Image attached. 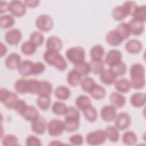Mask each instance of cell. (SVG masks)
I'll return each mask as SVG.
<instances>
[{
	"mask_svg": "<svg viewBox=\"0 0 146 146\" xmlns=\"http://www.w3.org/2000/svg\"><path fill=\"white\" fill-rule=\"evenodd\" d=\"M130 84L131 87L136 90L142 89L145 84V67L140 63L133 64L129 70Z\"/></svg>",
	"mask_w": 146,
	"mask_h": 146,
	"instance_id": "1",
	"label": "cell"
},
{
	"mask_svg": "<svg viewBox=\"0 0 146 146\" xmlns=\"http://www.w3.org/2000/svg\"><path fill=\"white\" fill-rule=\"evenodd\" d=\"M43 57L46 63L59 71H64L67 68L66 60L59 52L47 50L44 52Z\"/></svg>",
	"mask_w": 146,
	"mask_h": 146,
	"instance_id": "2",
	"label": "cell"
},
{
	"mask_svg": "<svg viewBox=\"0 0 146 146\" xmlns=\"http://www.w3.org/2000/svg\"><path fill=\"white\" fill-rule=\"evenodd\" d=\"M67 59L74 64L84 61L85 50L81 46H76L68 48L66 51Z\"/></svg>",
	"mask_w": 146,
	"mask_h": 146,
	"instance_id": "3",
	"label": "cell"
},
{
	"mask_svg": "<svg viewBox=\"0 0 146 146\" xmlns=\"http://www.w3.org/2000/svg\"><path fill=\"white\" fill-rule=\"evenodd\" d=\"M18 100L19 98L15 93L11 92L6 88H1L0 101L6 108L14 109Z\"/></svg>",
	"mask_w": 146,
	"mask_h": 146,
	"instance_id": "4",
	"label": "cell"
},
{
	"mask_svg": "<svg viewBox=\"0 0 146 146\" xmlns=\"http://www.w3.org/2000/svg\"><path fill=\"white\" fill-rule=\"evenodd\" d=\"M107 139L104 130L97 129L88 133L86 137L87 143L90 145H99L103 144Z\"/></svg>",
	"mask_w": 146,
	"mask_h": 146,
	"instance_id": "5",
	"label": "cell"
},
{
	"mask_svg": "<svg viewBox=\"0 0 146 146\" xmlns=\"http://www.w3.org/2000/svg\"><path fill=\"white\" fill-rule=\"evenodd\" d=\"M35 26L40 31L47 33L53 27V19L48 14H40L35 20Z\"/></svg>",
	"mask_w": 146,
	"mask_h": 146,
	"instance_id": "6",
	"label": "cell"
},
{
	"mask_svg": "<svg viewBox=\"0 0 146 146\" xmlns=\"http://www.w3.org/2000/svg\"><path fill=\"white\" fill-rule=\"evenodd\" d=\"M47 129L50 136L53 137L60 136L64 131V121L60 119H52L47 123Z\"/></svg>",
	"mask_w": 146,
	"mask_h": 146,
	"instance_id": "7",
	"label": "cell"
},
{
	"mask_svg": "<svg viewBox=\"0 0 146 146\" xmlns=\"http://www.w3.org/2000/svg\"><path fill=\"white\" fill-rule=\"evenodd\" d=\"M131 124V117L125 112H121L117 114L115 119V126L119 130H124Z\"/></svg>",
	"mask_w": 146,
	"mask_h": 146,
	"instance_id": "8",
	"label": "cell"
},
{
	"mask_svg": "<svg viewBox=\"0 0 146 146\" xmlns=\"http://www.w3.org/2000/svg\"><path fill=\"white\" fill-rule=\"evenodd\" d=\"M22 38L21 31L17 28L11 29L5 34V40L7 44L11 46L18 44Z\"/></svg>",
	"mask_w": 146,
	"mask_h": 146,
	"instance_id": "9",
	"label": "cell"
},
{
	"mask_svg": "<svg viewBox=\"0 0 146 146\" xmlns=\"http://www.w3.org/2000/svg\"><path fill=\"white\" fill-rule=\"evenodd\" d=\"M12 15L16 17H21L26 13V6L24 2L14 0L9 3V10Z\"/></svg>",
	"mask_w": 146,
	"mask_h": 146,
	"instance_id": "10",
	"label": "cell"
},
{
	"mask_svg": "<svg viewBox=\"0 0 146 146\" xmlns=\"http://www.w3.org/2000/svg\"><path fill=\"white\" fill-rule=\"evenodd\" d=\"M121 59L122 53L120 51L117 49H111L107 53L104 62L111 67L121 62Z\"/></svg>",
	"mask_w": 146,
	"mask_h": 146,
	"instance_id": "11",
	"label": "cell"
},
{
	"mask_svg": "<svg viewBox=\"0 0 146 146\" xmlns=\"http://www.w3.org/2000/svg\"><path fill=\"white\" fill-rule=\"evenodd\" d=\"M117 115L116 108L112 105H107L102 107L100 111V116L102 120L106 122L114 121Z\"/></svg>",
	"mask_w": 146,
	"mask_h": 146,
	"instance_id": "12",
	"label": "cell"
},
{
	"mask_svg": "<svg viewBox=\"0 0 146 146\" xmlns=\"http://www.w3.org/2000/svg\"><path fill=\"white\" fill-rule=\"evenodd\" d=\"M47 121L44 117L39 116L31 121V128L32 131L37 135L43 134L47 128Z\"/></svg>",
	"mask_w": 146,
	"mask_h": 146,
	"instance_id": "13",
	"label": "cell"
},
{
	"mask_svg": "<svg viewBox=\"0 0 146 146\" xmlns=\"http://www.w3.org/2000/svg\"><path fill=\"white\" fill-rule=\"evenodd\" d=\"M129 15V10L124 3L115 7L112 11V17L115 21H122Z\"/></svg>",
	"mask_w": 146,
	"mask_h": 146,
	"instance_id": "14",
	"label": "cell"
},
{
	"mask_svg": "<svg viewBox=\"0 0 146 146\" xmlns=\"http://www.w3.org/2000/svg\"><path fill=\"white\" fill-rule=\"evenodd\" d=\"M21 62V57L19 54L16 52H13L6 57L5 60V64L9 70H14L18 69Z\"/></svg>",
	"mask_w": 146,
	"mask_h": 146,
	"instance_id": "15",
	"label": "cell"
},
{
	"mask_svg": "<svg viewBox=\"0 0 146 146\" xmlns=\"http://www.w3.org/2000/svg\"><path fill=\"white\" fill-rule=\"evenodd\" d=\"M63 47L62 40L57 36L52 35L48 37L46 42V47L47 50L59 52Z\"/></svg>",
	"mask_w": 146,
	"mask_h": 146,
	"instance_id": "16",
	"label": "cell"
},
{
	"mask_svg": "<svg viewBox=\"0 0 146 146\" xmlns=\"http://www.w3.org/2000/svg\"><path fill=\"white\" fill-rule=\"evenodd\" d=\"M106 40L110 46H117L121 44L124 40L116 30H112L107 33Z\"/></svg>",
	"mask_w": 146,
	"mask_h": 146,
	"instance_id": "17",
	"label": "cell"
},
{
	"mask_svg": "<svg viewBox=\"0 0 146 146\" xmlns=\"http://www.w3.org/2000/svg\"><path fill=\"white\" fill-rule=\"evenodd\" d=\"M131 34L135 36L141 35L144 31V23L135 20L131 19L128 23Z\"/></svg>",
	"mask_w": 146,
	"mask_h": 146,
	"instance_id": "18",
	"label": "cell"
},
{
	"mask_svg": "<svg viewBox=\"0 0 146 146\" xmlns=\"http://www.w3.org/2000/svg\"><path fill=\"white\" fill-rule=\"evenodd\" d=\"M110 101L111 105L117 109L124 106L126 103V99L125 96L120 92H113L110 95Z\"/></svg>",
	"mask_w": 146,
	"mask_h": 146,
	"instance_id": "19",
	"label": "cell"
},
{
	"mask_svg": "<svg viewBox=\"0 0 146 146\" xmlns=\"http://www.w3.org/2000/svg\"><path fill=\"white\" fill-rule=\"evenodd\" d=\"M143 48V44L139 40L132 39L128 42L125 44V49L128 53L135 54L140 52Z\"/></svg>",
	"mask_w": 146,
	"mask_h": 146,
	"instance_id": "20",
	"label": "cell"
},
{
	"mask_svg": "<svg viewBox=\"0 0 146 146\" xmlns=\"http://www.w3.org/2000/svg\"><path fill=\"white\" fill-rule=\"evenodd\" d=\"M33 63L34 62L30 60L22 61L17 69L19 74L24 77L31 75Z\"/></svg>",
	"mask_w": 146,
	"mask_h": 146,
	"instance_id": "21",
	"label": "cell"
},
{
	"mask_svg": "<svg viewBox=\"0 0 146 146\" xmlns=\"http://www.w3.org/2000/svg\"><path fill=\"white\" fill-rule=\"evenodd\" d=\"M117 76L110 69H104L100 74V81L106 85H111L116 81Z\"/></svg>",
	"mask_w": 146,
	"mask_h": 146,
	"instance_id": "22",
	"label": "cell"
},
{
	"mask_svg": "<svg viewBox=\"0 0 146 146\" xmlns=\"http://www.w3.org/2000/svg\"><path fill=\"white\" fill-rule=\"evenodd\" d=\"M130 102L132 106L140 108L144 106L146 102V96L143 92H136L132 94L130 98Z\"/></svg>",
	"mask_w": 146,
	"mask_h": 146,
	"instance_id": "23",
	"label": "cell"
},
{
	"mask_svg": "<svg viewBox=\"0 0 146 146\" xmlns=\"http://www.w3.org/2000/svg\"><path fill=\"white\" fill-rule=\"evenodd\" d=\"M114 86L116 90L121 93L128 92L131 88L129 80L126 78H120L116 80L114 82Z\"/></svg>",
	"mask_w": 146,
	"mask_h": 146,
	"instance_id": "24",
	"label": "cell"
},
{
	"mask_svg": "<svg viewBox=\"0 0 146 146\" xmlns=\"http://www.w3.org/2000/svg\"><path fill=\"white\" fill-rule=\"evenodd\" d=\"M52 89V86L50 82L47 80L40 81L37 95L38 96H50Z\"/></svg>",
	"mask_w": 146,
	"mask_h": 146,
	"instance_id": "25",
	"label": "cell"
},
{
	"mask_svg": "<svg viewBox=\"0 0 146 146\" xmlns=\"http://www.w3.org/2000/svg\"><path fill=\"white\" fill-rule=\"evenodd\" d=\"M89 63L91 72L94 74H100L104 70L105 62L102 59H91Z\"/></svg>",
	"mask_w": 146,
	"mask_h": 146,
	"instance_id": "26",
	"label": "cell"
},
{
	"mask_svg": "<svg viewBox=\"0 0 146 146\" xmlns=\"http://www.w3.org/2000/svg\"><path fill=\"white\" fill-rule=\"evenodd\" d=\"M82 80V75L74 69L70 70L67 75L68 84L72 87H76L80 84Z\"/></svg>",
	"mask_w": 146,
	"mask_h": 146,
	"instance_id": "27",
	"label": "cell"
},
{
	"mask_svg": "<svg viewBox=\"0 0 146 146\" xmlns=\"http://www.w3.org/2000/svg\"><path fill=\"white\" fill-rule=\"evenodd\" d=\"M54 95L57 99L62 100H66L70 98L71 95V90L66 86H60L55 88Z\"/></svg>",
	"mask_w": 146,
	"mask_h": 146,
	"instance_id": "28",
	"label": "cell"
},
{
	"mask_svg": "<svg viewBox=\"0 0 146 146\" xmlns=\"http://www.w3.org/2000/svg\"><path fill=\"white\" fill-rule=\"evenodd\" d=\"M104 131L107 138H108L111 142L116 143L119 140L120 137L119 131L115 126L108 125L106 127Z\"/></svg>",
	"mask_w": 146,
	"mask_h": 146,
	"instance_id": "29",
	"label": "cell"
},
{
	"mask_svg": "<svg viewBox=\"0 0 146 146\" xmlns=\"http://www.w3.org/2000/svg\"><path fill=\"white\" fill-rule=\"evenodd\" d=\"M39 112L38 110L33 106H27L22 116L27 121H32L39 117Z\"/></svg>",
	"mask_w": 146,
	"mask_h": 146,
	"instance_id": "30",
	"label": "cell"
},
{
	"mask_svg": "<svg viewBox=\"0 0 146 146\" xmlns=\"http://www.w3.org/2000/svg\"><path fill=\"white\" fill-rule=\"evenodd\" d=\"M89 94L94 99L101 100L106 96V91L102 86L96 84L89 92Z\"/></svg>",
	"mask_w": 146,
	"mask_h": 146,
	"instance_id": "31",
	"label": "cell"
},
{
	"mask_svg": "<svg viewBox=\"0 0 146 146\" xmlns=\"http://www.w3.org/2000/svg\"><path fill=\"white\" fill-rule=\"evenodd\" d=\"M64 121V131L73 132L77 131L80 126V119L65 118Z\"/></svg>",
	"mask_w": 146,
	"mask_h": 146,
	"instance_id": "32",
	"label": "cell"
},
{
	"mask_svg": "<svg viewBox=\"0 0 146 146\" xmlns=\"http://www.w3.org/2000/svg\"><path fill=\"white\" fill-rule=\"evenodd\" d=\"M85 119L89 122H94L98 117L96 109L91 104L82 110Z\"/></svg>",
	"mask_w": 146,
	"mask_h": 146,
	"instance_id": "33",
	"label": "cell"
},
{
	"mask_svg": "<svg viewBox=\"0 0 146 146\" xmlns=\"http://www.w3.org/2000/svg\"><path fill=\"white\" fill-rule=\"evenodd\" d=\"M15 21L13 15L10 14H5L0 17V27L1 29H6L13 27Z\"/></svg>",
	"mask_w": 146,
	"mask_h": 146,
	"instance_id": "34",
	"label": "cell"
},
{
	"mask_svg": "<svg viewBox=\"0 0 146 146\" xmlns=\"http://www.w3.org/2000/svg\"><path fill=\"white\" fill-rule=\"evenodd\" d=\"M96 84L95 80L92 78L87 76H85L83 79H82L80 83L82 90L88 94Z\"/></svg>",
	"mask_w": 146,
	"mask_h": 146,
	"instance_id": "35",
	"label": "cell"
},
{
	"mask_svg": "<svg viewBox=\"0 0 146 146\" xmlns=\"http://www.w3.org/2000/svg\"><path fill=\"white\" fill-rule=\"evenodd\" d=\"M14 89L20 94L28 93V79L23 78L18 79L14 84Z\"/></svg>",
	"mask_w": 146,
	"mask_h": 146,
	"instance_id": "36",
	"label": "cell"
},
{
	"mask_svg": "<svg viewBox=\"0 0 146 146\" xmlns=\"http://www.w3.org/2000/svg\"><path fill=\"white\" fill-rule=\"evenodd\" d=\"M122 141L127 145H135L137 141V135L132 131H127L122 136Z\"/></svg>",
	"mask_w": 146,
	"mask_h": 146,
	"instance_id": "37",
	"label": "cell"
},
{
	"mask_svg": "<svg viewBox=\"0 0 146 146\" xmlns=\"http://www.w3.org/2000/svg\"><path fill=\"white\" fill-rule=\"evenodd\" d=\"M132 16L133 19L144 23L146 21V6H137Z\"/></svg>",
	"mask_w": 146,
	"mask_h": 146,
	"instance_id": "38",
	"label": "cell"
},
{
	"mask_svg": "<svg viewBox=\"0 0 146 146\" xmlns=\"http://www.w3.org/2000/svg\"><path fill=\"white\" fill-rule=\"evenodd\" d=\"M104 54V48L100 44H95L93 46L90 51V55L91 59H102Z\"/></svg>",
	"mask_w": 146,
	"mask_h": 146,
	"instance_id": "39",
	"label": "cell"
},
{
	"mask_svg": "<svg viewBox=\"0 0 146 146\" xmlns=\"http://www.w3.org/2000/svg\"><path fill=\"white\" fill-rule=\"evenodd\" d=\"M36 46L34 44L31 42L30 40L25 41L24 42L21 47V50L23 54L26 56H30L33 55L35 54L36 50Z\"/></svg>",
	"mask_w": 146,
	"mask_h": 146,
	"instance_id": "40",
	"label": "cell"
},
{
	"mask_svg": "<svg viewBox=\"0 0 146 146\" xmlns=\"http://www.w3.org/2000/svg\"><path fill=\"white\" fill-rule=\"evenodd\" d=\"M73 69L76 71L82 76H87L91 72L90 63L86 61H83L74 64Z\"/></svg>",
	"mask_w": 146,
	"mask_h": 146,
	"instance_id": "41",
	"label": "cell"
},
{
	"mask_svg": "<svg viewBox=\"0 0 146 146\" xmlns=\"http://www.w3.org/2000/svg\"><path fill=\"white\" fill-rule=\"evenodd\" d=\"M115 30L119 33L123 40L127 39L131 35L128 24L127 22H121L117 26Z\"/></svg>",
	"mask_w": 146,
	"mask_h": 146,
	"instance_id": "42",
	"label": "cell"
},
{
	"mask_svg": "<svg viewBox=\"0 0 146 146\" xmlns=\"http://www.w3.org/2000/svg\"><path fill=\"white\" fill-rule=\"evenodd\" d=\"M75 104L78 109L82 111L87 106L91 104V101L90 98L87 95H81L76 99Z\"/></svg>",
	"mask_w": 146,
	"mask_h": 146,
	"instance_id": "43",
	"label": "cell"
},
{
	"mask_svg": "<svg viewBox=\"0 0 146 146\" xmlns=\"http://www.w3.org/2000/svg\"><path fill=\"white\" fill-rule=\"evenodd\" d=\"M44 37L43 34L41 32L38 31H35L31 33L29 38V40L36 47L42 46L44 42Z\"/></svg>",
	"mask_w": 146,
	"mask_h": 146,
	"instance_id": "44",
	"label": "cell"
},
{
	"mask_svg": "<svg viewBox=\"0 0 146 146\" xmlns=\"http://www.w3.org/2000/svg\"><path fill=\"white\" fill-rule=\"evenodd\" d=\"M67 107H67L66 104H64L63 102H55L53 103L52 106L51 110L54 115L62 116L64 115L67 109Z\"/></svg>",
	"mask_w": 146,
	"mask_h": 146,
	"instance_id": "45",
	"label": "cell"
},
{
	"mask_svg": "<svg viewBox=\"0 0 146 146\" xmlns=\"http://www.w3.org/2000/svg\"><path fill=\"white\" fill-rule=\"evenodd\" d=\"M36 104L42 111H47L51 104L50 96H38L36 100Z\"/></svg>",
	"mask_w": 146,
	"mask_h": 146,
	"instance_id": "46",
	"label": "cell"
},
{
	"mask_svg": "<svg viewBox=\"0 0 146 146\" xmlns=\"http://www.w3.org/2000/svg\"><path fill=\"white\" fill-rule=\"evenodd\" d=\"M110 68V69L114 73V74L117 77L124 75L126 73L127 70L126 64L123 61L120 62L119 63Z\"/></svg>",
	"mask_w": 146,
	"mask_h": 146,
	"instance_id": "47",
	"label": "cell"
},
{
	"mask_svg": "<svg viewBox=\"0 0 146 146\" xmlns=\"http://www.w3.org/2000/svg\"><path fill=\"white\" fill-rule=\"evenodd\" d=\"M2 144L6 146H15L18 145V139L13 134H8L4 136L2 139Z\"/></svg>",
	"mask_w": 146,
	"mask_h": 146,
	"instance_id": "48",
	"label": "cell"
},
{
	"mask_svg": "<svg viewBox=\"0 0 146 146\" xmlns=\"http://www.w3.org/2000/svg\"><path fill=\"white\" fill-rule=\"evenodd\" d=\"M64 116H65V118H67V119H80V112L78 109L72 106L67 107V109L64 114Z\"/></svg>",
	"mask_w": 146,
	"mask_h": 146,
	"instance_id": "49",
	"label": "cell"
},
{
	"mask_svg": "<svg viewBox=\"0 0 146 146\" xmlns=\"http://www.w3.org/2000/svg\"><path fill=\"white\" fill-rule=\"evenodd\" d=\"M40 81L36 79H28V93L37 94Z\"/></svg>",
	"mask_w": 146,
	"mask_h": 146,
	"instance_id": "50",
	"label": "cell"
},
{
	"mask_svg": "<svg viewBox=\"0 0 146 146\" xmlns=\"http://www.w3.org/2000/svg\"><path fill=\"white\" fill-rule=\"evenodd\" d=\"M46 69V66L44 63L41 62H37L33 63L32 68V75H38L42 74Z\"/></svg>",
	"mask_w": 146,
	"mask_h": 146,
	"instance_id": "51",
	"label": "cell"
},
{
	"mask_svg": "<svg viewBox=\"0 0 146 146\" xmlns=\"http://www.w3.org/2000/svg\"><path fill=\"white\" fill-rule=\"evenodd\" d=\"M26 145L27 146H40L41 140L36 136L29 135L26 140Z\"/></svg>",
	"mask_w": 146,
	"mask_h": 146,
	"instance_id": "52",
	"label": "cell"
},
{
	"mask_svg": "<svg viewBox=\"0 0 146 146\" xmlns=\"http://www.w3.org/2000/svg\"><path fill=\"white\" fill-rule=\"evenodd\" d=\"M27 106L26 102L23 100H21L19 99L17 103H16L15 107H14V110L16 111V112L20 115H22L23 113H24L27 107Z\"/></svg>",
	"mask_w": 146,
	"mask_h": 146,
	"instance_id": "53",
	"label": "cell"
},
{
	"mask_svg": "<svg viewBox=\"0 0 146 146\" xmlns=\"http://www.w3.org/2000/svg\"><path fill=\"white\" fill-rule=\"evenodd\" d=\"M69 142L74 145H81L83 144V137L80 134H74L68 139Z\"/></svg>",
	"mask_w": 146,
	"mask_h": 146,
	"instance_id": "54",
	"label": "cell"
},
{
	"mask_svg": "<svg viewBox=\"0 0 146 146\" xmlns=\"http://www.w3.org/2000/svg\"><path fill=\"white\" fill-rule=\"evenodd\" d=\"M23 2L26 7L34 8L38 6L40 1L38 0H26Z\"/></svg>",
	"mask_w": 146,
	"mask_h": 146,
	"instance_id": "55",
	"label": "cell"
},
{
	"mask_svg": "<svg viewBox=\"0 0 146 146\" xmlns=\"http://www.w3.org/2000/svg\"><path fill=\"white\" fill-rule=\"evenodd\" d=\"M9 10V3L6 1H0V13L3 14Z\"/></svg>",
	"mask_w": 146,
	"mask_h": 146,
	"instance_id": "56",
	"label": "cell"
},
{
	"mask_svg": "<svg viewBox=\"0 0 146 146\" xmlns=\"http://www.w3.org/2000/svg\"><path fill=\"white\" fill-rule=\"evenodd\" d=\"M7 48L6 46L2 43H1V56L3 57L7 52Z\"/></svg>",
	"mask_w": 146,
	"mask_h": 146,
	"instance_id": "57",
	"label": "cell"
},
{
	"mask_svg": "<svg viewBox=\"0 0 146 146\" xmlns=\"http://www.w3.org/2000/svg\"><path fill=\"white\" fill-rule=\"evenodd\" d=\"M63 144L60 141H59V140H52L51 141L50 143H49V145H62Z\"/></svg>",
	"mask_w": 146,
	"mask_h": 146,
	"instance_id": "58",
	"label": "cell"
}]
</instances>
